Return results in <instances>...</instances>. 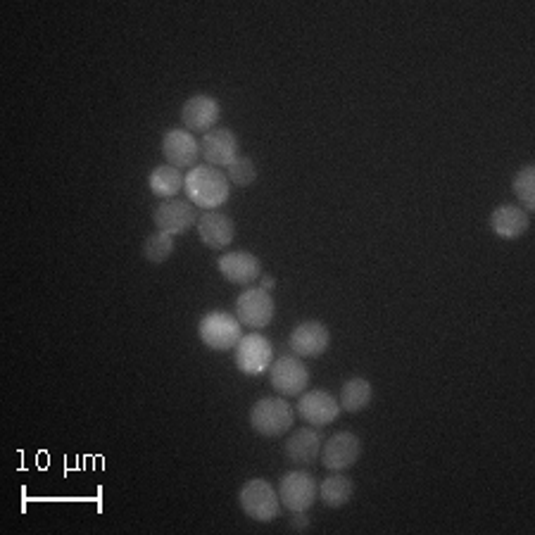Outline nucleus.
<instances>
[{
	"instance_id": "ddd939ff",
	"label": "nucleus",
	"mask_w": 535,
	"mask_h": 535,
	"mask_svg": "<svg viewBox=\"0 0 535 535\" xmlns=\"http://www.w3.org/2000/svg\"><path fill=\"white\" fill-rule=\"evenodd\" d=\"M219 117H222V107L212 96H205V93L191 96L181 107V122H184L186 131H191V134H207V131H212L214 124L219 122Z\"/></svg>"
},
{
	"instance_id": "2eb2a0df",
	"label": "nucleus",
	"mask_w": 535,
	"mask_h": 535,
	"mask_svg": "<svg viewBox=\"0 0 535 535\" xmlns=\"http://www.w3.org/2000/svg\"><path fill=\"white\" fill-rule=\"evenodd\" d=\"M217 269L234 286H253L262 276V262L253 253H224L217 260Z\"/></svg>"
},
{
	"instance_id": "6e6552de",
	"label": "nucleus",
	"mask_w": 535,
	"mask_h": 535,
	"mask_svg": "<svg viewBox=\"0 0 535 535\" xmlns=\"http://www.w3.org/2000/svg\"><path fill=\"white\" fill-rule=\"evenodd\" d=\"M276 314V302L272 293L262 291V288H245V291L236 298V319L241 326H250V329H264L272 324Z\"/></svg>"
},
{
	"instance_id": "9d476101",
	"label": "nucleus",
	"mask_w": 535,
	"mask_h": 535,
	"mask_svg": "<svg viewBox=\"0 0 535 535\" xmlns=\"http://www.w3.org/2000/svg\"><path fill=\"white\" fill-rule=\"evenodd\" d=\"M288 345L295 352V357H305V360H314L321 357L331 345V333L321 321H302L295 326L288 336Z\"/></svg>"
},
{
	"instance_id": "dca6fc26",
	"label": "nucleus",
	"mask_w": 535,
	"mask_h": 535,
	"mask_svg": "<svg viewBox=\"0 0 535 535\" xmlns=\"http://www.w3.org/2000/svg\"><path fill=\"white\" fill-rule=\"evenodd\" d=\"M200 157H205L207 165L229 167L238 157V138L231 129H212L203 134L200 141Z\"/></svg>"
},
{
	"instance_id": "1a4fd4ad",
	"label": "nucleus",
	"mask_w": 535,
	"mask_h": 535,
	"mask_svg": "<svg viewBox=\"0 0 535 535\" xmlns=\"http://www.w3.org/2000/svg\"><path fill=\"white\" fill-rule=\"evenodd\" d=\"M362 455V443L355 433L350 431H338L326 440V445L321 448V464L329 471H345L355 467L357 459Z\"/></svg>"
},
{
	"instance_id": "f03ea898",
	"label": "nucleus",
	"mask_w": 535,
	"mask_h": 535,
	"mask_svg": "<svg viewBox=\"0 0 535 535\" xmlns=\"http://www.w3.org/2000/svg\"><path fill=\"white\" fill-rule=\"evenodd\" d=\"M238 502H241L245 516H250L253 521H260V524H269V521L279 519V493H276L272 483L264 481V478H250L241 488V493H238Z\"/></svg>"
},
{
	"instance_id": "7ed1b4c3",
	"label": "nucleus",
	"mask_w": 535,
	"mask_h": 535,
	"mask_svg": "<svg viewBox=\"0 0 535 535\" xmlns=\"http://www.w3.org/2000/svg\"><path fill=\"white\" fill-rule=\"evenodd\" d=\"M250 426L264 438H281L293 426V407L283 398H262L250 409Z\"/></svg>"
},
{
	"instance_id": "4be33fe9",
	"label": "nucleus",
	"mask_w": 535,
	"mask_h": 535,
	"mask_svg": "<svg viewBox=\"0 0 535 535\" xmlns=\"http://www.w3.org/2000/svg\"><path fill=\"white\" fill-rule=\"evenodd\" d=\"M184 181H186V176L181 174V169H176L172 165L155 167L148 176L150 191H153L157 198H165V200L176 198V193L184 188Z\"/></svg>"
},
{
	"instance_id": "5701e85b",
	"label": "nucleus",
	"mask_w": 535,
	"mask_h": 535,
	"mask_svg": "<svg viewBox=\"0 0 535 535\" xmlns=\"http://www.w3.org/2000/svg\"><path fill=\"white\" fill-rule=\"evenodd\" d=\"M514 193L516 200H519V207L526 214L535 212V167L526 165L524 169H519V174L514 176Z\"/></svg>"
},
{
	"instance_id": "f8f14e48",
	"label": "nucleus",
	"mask_w": 535,
	"mask_h": 535,
	"mask_svg": "<svg viewBox=\"0 0 535 535\" xmlns=\"http://www.w3.org/2000/svg\"><path fill=\"white\" fill-rule=\"evenodd\" d=\"M153 222L157 231H162V234H186L193 224H198V219H195V205L188 203V200L169 198L153 212Z\"/></svg>"
},
{
	"instance_id": "39448f33",
	"label": "nucleus",
	"mask_w": 535,
	"mask_h": 535,
	"mask_svg": "<svg viewBox=\"0 0 535 535\" xmlns=\"http://www.w3.org/2000/svg\"><path fill=\"white\" fill-rule=\"evenodd\" d=\"M269 381L281 398H300L310 383V369L302 364L300 357L283 355L269 367Z\"/></svg>"
},
{
	"instance_id": "a211bd4d",
	"label": "nucleus",
	"mask_w": 535,
	"mask_h": 535,
	"mask_svg": "<svg viewBox=\"0 0 535 535\" xmlns=\"http://www.w3.org/2000/svg\"><path fill=\"white\" fill-rule=\"evenodd\" d=\"M531 226V214H526L519 205H500L490 214V229L497 238L505 241H516Z\"/></svg>"
},
{
	"instance_id": "9b49d317",
	"label": "nucleus",
	"mask_w": 535,
	"mask_h": 535,
	"mask_svg": "<svg viewBox=\"0 0 535 535\" xmlns=\"http://www.w3.org/2000/svg\"><path fill=\"white\" fill-rule=\"evenodd\" d=\"M341 412H343L341 402H338V398H333L331 393H326V390L314 388L300 395L298 414L307 421V424L329 426L341 417Z\"/></svg>"
},
{
	"instance_id": "6ab92c4d",
	"label": "nucleus",
	"mask_w": 535,
	"mask_h": 535,
	"mask_svg": "<svg viewBox=\"0 0 535 535\" xmlns=\"http://www.w3.org/2000/svg\"><path fill=\"white\" fill-rule=\"evenodd\" d=\"M321 455V433L317 431V426L310 428H298L291 438L286 440V457L291 459L293 464H300V467H310Z\"/></svg>"
},
{
	"instance_id": "b1692460",
	"label": "nucleus",
	"mask_w": 535,
	"mask_h": 535,
	"mask_svg": "<svg viewBox=\"0 0 535 535\" xmlns=\"http://www.w3.org/2000/svg\"><path fill=\"white\" fill-rule=\"evenodd\" d=\"M172 253H174V236L162 234V231L148 236L146 243H143V257L153 264L167 262L169 257H172Z\"/></svg>"
},
{
	"instance_id": "f3484780",
	"label": "nucleus",
	"mask_w": 535,
	"mask_h": 535,
	"mask_svg": "<svg viewBox=\"0 0 535 535\" xmlns=\"http://www.w3.org/2000/svg\"><path fill=\"white\" fill-rule=\"evenodd\" d=\"M198 236L210 250H226L236 238L234 219L222 212H205L198 219Z\"/></svg>"
},
{
	"instance_id": "f257e3e1",
	"label": "nucleus",
	"mask_w": 535,
	"mask_h": 535,
	"mask_svg": "<svg viewBox=\"0 0 535 535\" xmlns=\"http://www.w3.org/2000/svg\"><path fill=\"white\" fill-rule=\"evenodd\" d=\"M184 188L188 193V200L200 210L214 212L217 207L226 205L231 195V184L226 174L219 167L212 165H198L186 174Z\"/></svg>"
},
{
	"instance_id": "0eeeda50",
	"label": "nucleus",
	"mask_w": 535,
	"mask_h": 535,
	"mask_svg": "<svg viewBox=\"0 0 535 535\" xmlns=\"http://www.w3.org/2000/svg\"><path fill=\"white\" fill-rule=\"evenodd\" d=\"M234 362L245 376H260L274 362V348L262 333H248L234 348Z\"/></svg>"
},
{
	"instance_id": "a878e982",
	"label": "nucleus",
	"mask_w": 535,
	"mask_h": 535,
	"mask_svg": "<svg viewBox=\"0 0 535 535\" xmlns=\"http://www.w3.org/2000/svg\"><path fill=\"white\" fill-rule=\"evenodd\" d=\"M312 526V521L307 519L305 512H295V516L291 519V528L293 531H307V528Z\"/></svg>"
},
{
	"instance_id": "bb28decb",
	"label": "nucleus",
	"mask_w": 535,
	"mask_h": 535,
	"mask_svg": "<svg viewBox=\"0 0 535 535\" xmlns=\"http://www.w3.org/2000/svg\"><path fill=\"white\" fill-rule=\"evenodd\" d=\"M274 286H276V279H274V276H260V288H262V291L272 293V291H274Z\"/></svg>"
},
{
	"instance_id": "4468645a",
	"label": "nucleus",
	"mask_w": 535,
	"mask_h": 535,
	"mask_svg": "<svg viewBox=\"0 0 535 535\" xmlns=\"http://www.w3.org/2000/svg\"><path fill=\"white\" fill-rule=\"evenodd\" d=\"M162 155L167 165L176 169H193L200 157V143L186 129H169L162 138Z\"/></svg>"
},
{
	"instance_id": "393cba45",
	"label": "nucleus",
	"mask_w": 535,
	"mask_h": 535,
	"mask_svg": "<svg viewBox=\"0 0 535 535\" xmlns=\"http://www.w3.org/2000/svg\"><path fill=\"white\" fill-rule=\"evenodd\" d=\"M226 179H229V184H234L238 188L253 186L255 181H257V167H255V162L250 160V157L238 155L236 160L231 162L229 167H226Z\"/></svg>"
},
{
	"instance_id": "423d86ee",
	"label": "nucleus",
	"mask_w": 535,
	"mask_h": 535,
	"mask_svg": "<svg viewBox=\"0 0 535 535\" xmlns=\"http://www.w3.org/2000/svg\"><path fill=\"white\" fill-rule=\"evenodd\" d=\"M279 500L288 512H307L319 497V486L307 471H288L279 483Z\"/></svg>"
},
{
	"instance_id": "aec40b11",
	"label": "nucleus",
	"mask_w": 535,
	"mask_h": 535,
	"mask_svg": "<svg viewBox=\"0 0 535 535\" xmlns=\"http://www.w3.org/2000/svg\"><path fill=\"white\" fill-rule=\"evenodd\" d=\"M352 495H355V483L338 471L319 483V500L331 509L345 507L352 500Z\"/></svg>"
},
{
	"instance_id": "412c9836",
	"label": "nucleus",
	"mask_w": 535,
	"mask_h": 535,
	"mask_svg": "<svg viewBox=\"0 0 535 535\" xmlns=\"http://www.w3.org/2000/svg\"><path fill=\"white\" fill-rule=\"evenodd\" d=\"M371 400H374V388H371V383L367 379H362V376H355V379H348L343 383V390H341V409H345L348 414H357L362 412V409H367L371 405Z\"/></svg>"
},
{
	"instance_id": "20e7f679",
	"label": "nucleus",
	"mask_w": 535,
	"mask_h": 535,
	"mask_svg": "<svg viewBox=\"0 0 535 535\" xmlns=\"http://www.w3.org/2000/svg\"><path fill=\"white\" fill-rule=\"evenodd\" d=\"M200 341H203L210 350L226 352L234 350L238 341L243 338V326L236 319V314L229 312H210L200 319L198 324Z\"/></svg>"
}]
</instances>
